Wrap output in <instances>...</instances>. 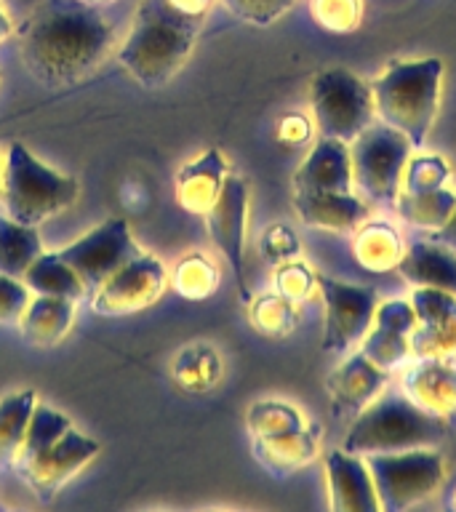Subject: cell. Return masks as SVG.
<instances>
[{"label": "cell", "instance_id": "1", "mask_svg": "<svg viewBox=\"0 0 456 512\" xmlns=\"http://www.w3.org/2000/svg\"><path fill=\"white\" fill-rule=\"evenodd\" d=\"M112 40L102 16L78 0H51L22 27V59L48 86H67L94 67Z\"/></svg>", "mask_w": 456, "mask_h": 512}, {"label": "cell", "instance_id": "2", "mask_svg": "<svg viewBox=\"0 0 456 512\" xmlns=\"http://www.w3.org/2000/svg\"><path fill=\"white\" fill-rule=\"evenodd\" d=\"M198 30L200 19L176 11L168 0H142L118 59L144 88H160L190 56Z\"/></svg>", "mask_w": 456, "mask_h": 512}, {"label": "cell", "instance_id": "3", "mask_svg": "<svg viewBox=\"0 0 456 512\" xmlns=\"http://www.w3.org/2000/svg\"><path fill=\"white\" fill-rule=\"evenodd\" d=\"M451 422L432 416L411 403L403 392L374 398L355 419L342 440L350 454H390L408 448H438L446 440Z\"/></svg>", "mask_w": 456, "mask_h": 512}, {"label": "cell", "instance_id": "4", "mask_svg": "<svg viewBox=\"0 0 456 512\" xmlns=\"http://www.w3.org/2000/svg\"><path fill=\"white\" fill-rule=\"evenodd\" d=\"M440 80H443L440 59H416V62H392L371 86L374 107L382 123L406 134L416 150L424 147L438 115Z\"/></svg>", "mask_w": 456, "mask_h": 512}, {"label": "cell", "instance_id": "5", "mask_svg": "<svg viewBox=\"0 0 456 512\" xmlns=\"http://www.w3.org/2000/svg\"><path fill=\"white\" fill-rule=\"evenodd\" d=\"M0 192H3L6 214L14 222L35 227L75 203L78 182L72 176L56 174L54 168L40 163L24 144L14 142L8 147Z\"/></svg>", "mask_w": 456, "mask_h": 512}, {"label": "cell", "instance_id": "6", "mask_svg": "<svg viewBox=\"0 0 456 512\" xmlns=\"http://www.w3.org/2000/svg\"><path fill=\"white\" fill-rule=\"evenodd\" d=\"M411 150L406 134L387 123H371L352 139V187L368 206H395Z\"/></svg>", "mask_w": 456, "mask_h": 512}, {"label": "cell", "instance_id": "7", "mask_svg": "<svg viewBox=\"0 0 456 512\" xmlns=\"http://www.w3.org/2000/svg\"><path fill=\"white\" fill-rule=\"evenodd\" d=\"M374 478L379 510L400 512L424 502L443 483V456L438 448H408L363 456Z\"/></svg>", "mask_w": 456, "mask_h": 512}, {"label": "cell", "instance_id": "8", "mask_svg": "<svg viewBox=\"0 0 456 512\" xmlns=\"http://www.w3.org/2000/svg\"><path fill=\"white\" fill-rule=\"evenodd\" d=\"M312 115L320 136L350 144L355 136L374 123V94L371 86L350 70L334 67L312 80Z\"/></svg>", "mask_w": 456, "mask_h": 512}, {"label": "cell", "instance_id": "9", "mask_svg": "<svg viewBox=\"0 0 456 512\" xmlns=\"http://www.w3.org/2000/svg\"><path fill=\"white\" fill-rule=\"evenodd\" d=\"M139 254H142V248L136 246L134 235L123 219H110V222L99 224L96 230L59 251V256L80 278L86 296H94L96 288L102 286L112 272H118L123 264L136 259Z\"/></svg>", "mask_w": 456, "mask_h": 512}, {"label": "cell", "instance_id": "10", "mask_svg": "<svg viewBox=\"0 0 456 512\" xmlns=\"http://www.w3.org/2000/svg\"><path fill=\"white\" fill-rule=\"evenodd\" d=\"M318 288L326 304V328L320 347L331 355H342L352 344L363 342V336L374 323L379 296L371 288L350 286L326 275H318Z\"/></svg>", "mask_w": 456, "mask_h": 512}, {"label": "cell", "instance_id": "11", "mask_svg": "<svg viewBox=\"0 0 456 512\" xmlns=\"http://www.w3.org/2000/svg\"><path fill=\"white\" fill-rule=\"evenodd\" d=\"M246 211H248V184L235 174H227L219 198L206 214L208 235L222 251L230 264L235 283H238L240 299L251 302V291L246 283Z\"/></svg>", "mask_w": 456, "mask_h": 512}, {"label": "cell", "instance_id": "12", "mask_svg": "<svg viewBox=\"0 0 456 512\" xmlns=\"http://www.w3.org/2000/svg\"><path fill=\"white\" fill-rule=\"evenodd\" d=\"M166 288V267L150 254H139L112 272L91 296L99 315H128L150 307Z\"/></svg>", "mask_w": 456, "mask_h": 512}, {"label": "cell", "instance_id": "13", "mask_svg": "<svg viewBox=\"0 0 456 512\" xmlns=\"http://www.w3.org/2000/svg\"><path fill=\"white\" fill-rule=\"evenodd\" d=\"M411 358L443 360L456 366V296L438 288H414Z\"/></svg>", "mask_w": 456, "mask_h": 512}, {"label": "cell", "instance_id": "14", "mask_svg": "<svg viewBox=\"0 0 456 512\" xmlns=\"http://www.w3.org/2000/svg\"><path fill=\"white\" fill-rule=\"evenodd\" d=\"M99 454V443L86 435H80L70 427L62 438L54 440L51 446L43 448L40 454L19 464V475H22L30 488L38 494V499L48 502L59 494V488L70 478H75L83 467H86L94 456Z\"/></svg>", "mask_w": 456, "mask_h": 512}, {"label": "cell", "instance_id": "15", "mask_svg": "<svg viewBox=\"0 0 456 512\" xmlns=\"http://www.w3.org/2000/svg\"><path fill=\"white\" fill-rule=\"evenodd\" d=\"M416 326V312L411 302L392 299L376 307L374 323L363 336V355L384 371L398 368L411 358V331Z\"/></svg>", "mask_w": 456, "mask_h": 512}, {"label": "cell", "instance_id": "16", "mask_svg": "<svg viewBox=\"0 0 456 512\" xmlns=\"http://www.w3.org/2000/svg\"><path fill=\"white\" fill-rule=\"evenodd\" d=\"M387 379L390 371L371 363L363 352H352L326 382L328 395L334 400V414L339 419H355L382 392Z\"/></svg>", "mask_w": 456, "mask_h": 512}, {"label": "cell", "instance_id": "17", "mask_svg": "<svg viewBox=\"0 0 456 512\" xmlns=\"http://www.w3.org/2000/svg\"><path fill=\"white\" fill-rule=\"evenodd\" d=\"M403 395L446 422H456V366L443 360L414 358L403 374Z\"/></svg>", "mask_w": 456, "mask_h": 512}, {"label": "cell", "instance_id": "18", "mask_svg": "<svg viewBox=\"0 0 456 512\" xmlns=\"http://www.w3.org/2000/svg\"><path fill=\"white\" fill-rule=\"evenodd\" d=\"M326 475L331 488V510L336 512H376L374 478L368 470L366 459L350 451H328L326 454Z\"/></svg>", "mask_w": 456, "mask_h": 512}, {"label": "cell", "instance_id": "19", "mask_svg": "<svg viewBox=\"0 0 456 512\" xmlns=\"http://www.w3.org/2000/svg\"><path fill=\"white\" fill-rule=\"evenodd\" d=\"M294 208L307 227L326 232H355L371 214L358 192H296Z\"/></svg>", "mask_w": 456, "mask_h": 512}, {"label": "cell", "instance_id": "20", "mask_svg": "<svg viewBox=\"0 0 456 512\" xmlns=\"http://www.w3.org/2000/svg\"><path fill=\"white\" fill-rule=\"evenodd\" d=\"M296 192H352L350 144L320 136L294 174Z\"/></svg>", "mask_w": 456, "mask_h": 512}, {"label": "cell", "instance_id": "21", "mask_svg": "<svg viewBox=\"0 0 456 512\" xmlns=\"http://www.w3.org/2000/svg\"><path fill=\"white\" fill-rule=\"evenodd\" d=\"M395 270L414 288H438L456 296V251L438 240H419L403 248Z\"/></svg>", "mask_w": 456, "mask_h": 512}, {"label": "cell", "instance_id": "22", "mask_svg": "<svg viewBox=\"0 0 456 512\" xmlns=\"http://www.w3.org/2000/svg\"><path fill=\"white\" fill-rule=\"evenodd\" d=\"M227 179V163L222 152L206 150L198 160L179 168L176 174V200L184 211L206 216L219 198V192Z\"/></svg>", "mask_w": 456, "mask_h": 512}, {"label": "cell", "instance_id": "23", "mask_svg": "<svg viewBox=\"0 0 456 512\" xmlns=\"http://www.w3.org/2000/svg\"><path fill=\"white\" fill-rule=\"evenodd\" d=\"M320 427H299V430L278 432L267 438H256L254 454L256 459L275 472H294L315 459L318 454Z\"/></svg>", "mask_w": 456, "mask_h": 512}, {"label": "cell", "instance_id": "24", "mask_svg": "<svg viewBox=\"0 0 456 512\" xmlns=\"http://www.w3.org/2000/svg\"><path fill=\"white\" fill-rule=\"evenodd\" d=\"M75 318V302L62 296H43L30 299L22 315V331L38 347H54L67 336Z\"/></svg>", "mask_w": 456, "mask_h": 512}, {"label": "cell", "instance_id": "25", "mask_svg": "<svg viewBox=\"0 0 456 512\" xmlns=\"http://www.w3.org/2000/svg\"><path fill=\"white\" fill-rule=\"evenodd\" d=\"M352 254L360 267H366L368 272H392L403 256V243L390 224L374 222L355 230Z\"/></svg>", "mask_w": 456, "mask_h": 512}, {"label": "cell", "instance_id": "26", "mask_svg": "<svg viewBox=\"0 0 456 512\" xmlns=\"http://www.w3.org/2000/svg\"><path fill=\"white\" fill-rule=\"evenodd\" d=\"M395 206H398V214L403 222H408L411 227H419V230L435 232L454 214L456 192H451L448 187L427 192L400 190V195L395 198Z\"/></svg>", "mask_w": 456, "mask_h": 512}, {"label": "cell", "instance_id": "27", "mask_svg": "<svg viewBox=\"0 0 456 512\" xmlns=\"http://www.w3.org/2000/svg\"><path fill=\"white\" fill-rule=\"evenodd\" d=\"M24 286L43 296H62V299H72L78 302L86 296V288L80 283L70 264L64 262L59 251L56 254H40L35 262L24 272Z\"/></svg>", "mask_w": 456, "mask_h": 512}, {"label": "cell", "instance_id": "28", "mask_svg": "<svg viewBox=\"0 0 456 512\" xmlns=\"http://www.w3.org/2000/svg\"><path fill=\"white\" fill-rule=\"evenodd\" d=\"M43 254L35 227L0 216V272L11 278H24V272Z\"/></svg>", "mask_w": 456, "mask_h": 512}, {"label": "cell", "instance_id": "29", "mask_svg": "<svg viewBox=\"0 0 456 512\" xmlns=\"http://www.w3.org/2000/svg\"><path fill=\"white\" fill-rule=\"evenodd\" d=\"M35 408V392H14L0 400V467L16 462L22 451L27 424Z\"/></svg>", "mask_w": 456, "mask_h": 512}, {"label": "cell", "instance_id": "30", "mask_svg": "<svg viewBox=\"0 0 456 512\" xmlns=\"http://www.w3.org/2000/svg\"><path fill=\"white\" fill-rule=\"evenodd\" d=\"M70 419L59 411H54L51 406H40L35 403L30 414V424H27V435H24L22 451L16 456V467L24 464L27 459H32L35 454H40L43 448H48L54 440H59L64 432L70 430Z\"/></svg>", "mask_w": 456, "mask_h": 512}, {"label": "cell", "instance_id": "31", "mask_svg": "<svg viewBox=\"0 0 456 512\" xmlns=\"http://www.w3.org/2000/svg\"><path fill=\"white\" fill-rule=\"evenodd\" d=\"M219 286V272L203 254H187L174 267L176 294L192 302H203Z\"/></svg>", "mask_w": 456, "mask_h": 512}, {"label": "cell", "instance_id": "32", "mask_svg": "<svg viewBox=\"0 0 456 512\" xmlns=\"http://www.w3.org/2000/svg\"><path fill=\"white\" fill-rule=\"evenodd\" d=\"M248 427L254 432V438H267V435H278V432L299 430V427H304V419L288 403L262 400V403H254L248 411Z\"/></svg>", "mask_w": 456, "mask_h": 512}, {"label": "cell", "instance_id": "33", "mask_svg": "<svg viewBox=\"0 0 456 512\" xmlns=\"http://www.w3.org/2000/svg\"><path fill=\"white\" fill-rule=\"evenodd\" d=\"M251 320L264 336H286L296 323L294 302L280 294H264L251 299Z\"/></svg>", "mask_w": 456, "mask_h": 512}, {"label": "cell", "instance_id": "34", "mask_svg": "<svg viewBox=\"0 0 456 512\" xmlns=\"http://www.w3.org/2000/svg\"><path fill=\"white\" fill-rule=\"evenodd\" d=\"M451 168L438 155H419V158L408 160L406 171H403V182L400 190L403 192H427L446 187Z\"/></svg>", "mask_w": 456, "mask_h": 512}, {"label": "cell", "instance_id": "35", "mask_svg": "<svg viewBox=\"0 0 456 512\" xmlns=\"http://www.w3.org/2000/svg\"><path fill=\"white\" fill-rule=\"evenodd\" d=\"M312 16L323 30L352 32L360 24V0H312Z\"/></svg>", "mask_w": 456, "mask_h": 512}, {"label": "cell", "instance_id": "36", "mask_svg": "<svg viewBox=\"0 0 456 512\" xmlns=\"http://www.w3.org/2000/svg\"><path fill=\"white\" fill-rule=\"evenodd\" d=\"M318 286V275L302 262L288 259L275 272V294L286 296L288 302H304L312 294V288Z\"/></svg>", "mask_w": 456, "mask_h": 512}, {"label": "cell", "instance_id": "37", "mask_svg": "<svg viewBox=\"0 0 456 512\" xmlns=\"http://www.w3.org/2000/svg\"><path fill=\"white\" fill-rule=\"evenodd\" d=\"M222 3L230 14L259 27H267L294 6V0H222Z\"/></svg>", "mask_w": 456, "mask_h": 512}, {"label": "cell", "instance_id": "38", "mask_svg": "<svg viewBox=\"0 0 456 512\" xmlns=\"http://www.w3.org/2000/svg\"><path fill=\"white\" fill-rule=\"evenodd\" d=\"M30 304V288L24 280L0 272V323H19Z\"/></svg>", "mask_w": 456, "mask_h": 512}, {"label": "cell", "instance_id": "39", "mask_svg": "<svg viewBox=\"0 0 456 512\" xmlns=\"http://www.w3.org/2000/svg\"><path fill=\"white\" fill-rule=\"evenodd\" d=\"M262 254L267 262L283 264L299 256V238L286 224H275L262 235Z\"/></svg>", "mask_w": 456, "mask_h": 512}, {"label": "cell", "instance_id": "40", "mask_svg": "<svg viewBox=\"0 0 456 512\" xmlns=\"http://www.w3.org/2000/svg\"><path fill=\"white\" fill-rule=\"evenodd\" d=\"M310 134H312L310 120L304 118V115H299V112H291V115H286V118L280 120V126H278L280 142L304 144L307 139H310Z\"/></svg>", "mask_w": 456, "mask_h": 512}, {"label": "cell", "instance_id": "41", "mask_svg": "<svg viewBox=\"0 0 456 512\" xmlns=\"http://www.w3.org/2000/svg\"><path fill=\"white\" fill-rule=\"evenodd\" d=\"M171 6L176 8V11H182V14L187 16H195V19H203L208 11V3L211 0H168Z\"/></svg>", "mask_w": 456, "mask_h": 512}, {"label": "cell", "instance_id": "42", "mask_svg": "<svg viewBox=\"0 0 456 512\" xmlns=\"http://www.w3.org/2000/svg\"><path fill=\"white\" fill-rule=\"evenodd\" d=\"M430 240H438V243H443V246L454 248L456 251V208L454 214H451V219H448L440 230L430 232Z\"/></svg>", "mask_w": 456, "mask_h": 512}, {"label": "cell", "instance_id": "43", "mask_svg": "<svg viewBox=\"0 0 456 512\" xmlns=\"http://www.w3.org/2000/svg\"><path fill=\"white\" fill-rule=\"evenodd\" d=\"M11 35V22H8V16L0 11V43Z\"/></svg>", "mask_w": 456, "mask_h": 512}, {"label": "cell", "instance_id": "44", "mask_svg": "<svg viewBox=\"0 0 456 512\" xmlns=\"http://www.w3.org/2000/svg\"><path fill=\"white\" fill-rule=\"evenodd\" d=\"M83 6H94V3H110V0H78Z\"/></svg>", "mask_w": 456, "mask_h": 512}, {"label": "cell", "instance_id": "45", "mask_svg": "<svg viewBox=\"0 0 456 512\" xmlns=\"http://www.w3.org/2000/svg\"><path fill=\"white\" fill-rule=\"evenodd\" d=\"M451 504H454V507H456V488H454V502H451Z\"/></svg>", "mask_w": 456, "mask_h": 512}]
</instances>
